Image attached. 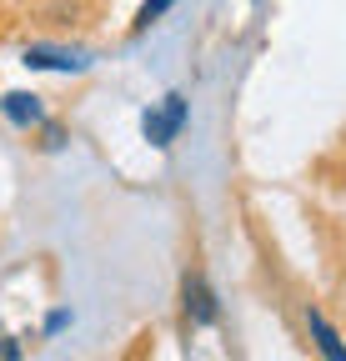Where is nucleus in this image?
<instances>
[{"mask_svg":"<svg viewBox=\"0 0 346 361\" xmlns=\"http://www.w3.org/2000/svg\"><path fill=\"white\" fill-rule=\"evenodd\" d=\"M301 316H307V331H311V346L321 351V361H346V341H341V331L326 322V316L307 301L301 306Z\"/></svg>","mask_w":346,"mask_h":361,"instance_id":"nucleus-3","label":"nucleus"},{"mask_svg":"<svg viewBox=\"0 0 346 361\" xmlns=\"http://www.w3.org/2000/svg\"><path fill=\"white\" fill-rule=\"evenodd\" d=\"M181 316H186V326L201 331V326H216V316H221V306H216V291L206 281V271H186L181 276Z\"/></svg>","mask_w":346,"mask_h":361,"instance_id":"nucleus-1","label":"nucleus"},{"mask_svg":"<svg viewBox=\"0 0 346 361\" xmlns=\"http://www.w3.org/2000/svg\"><path fill=\"white\" fill-rule=\"evenodd\" d=\"M181 126H186V101H181V96H166L156 111H146V116H141L146 141H151V146H161V151L181 135Z\"/></svg>","mask_w":346,"mask_h":361,"instance_id":"nucleus-2","label":"nucleus"},{"mask_svg":"<svg viewBox=\"0 0 346 361\" xmlns=\"http://www.w3.org/2000/svg\"><path fill=\"white\" fill-rule=\"evenodd\" d=\"M25 66H35V71H85V56L80 51H56V45H30Z\"/></svg>","mask_w":346,"mask_h":361,"instance_id":"nucleus-5","label":"nucleus"},{"mask_svg":"<svg viewBox=\"0 0 346 361\" xmlns=\"http://www.w3.org/2000/svg\"><path fill=\"white\" fill-rule=\"evenodd\" d=\"M25 351H20V341L16 336H6V341H0V361H20Z\"/></svg>","mask_w":346,"mask_h":361,"instance_id":"nucleus-8","label":"nucleus"},{"mask_svg":"<svg viewBox=\"0 0 346 361\" xmlns=\"http://www.w3.org/2000/svg\"><path fill=\"white\" fill-rule=\"evenodd\" d=\"M35 130H40V151H61V146H66V126H56V121H40Z\"/></svg>","mask_w":346,"mask_h":361,"instance_id":"nucleus-7","label":"nucleus"},{"mask_svg":"<svg viewBox=\"0 0 346 361\" xmlns=\"http://www.w3.org/2000/svg\"><path fill=\"white\" fill-rule=\"evenodd\" d=\"M171 6H176V0H146V6L136 11V20H131V35H141V30H146V25H151L156 16H166Z\"/></svg>","mask_w":346,"mask_h":361,"instance_id":"nucleus-6","label":"nucleus"},{"mask_svg":"<svg viewBox=\"0 0 346 361\" xmlns=\"http://www.w3.org/2000/svg\"><path fill=\"white\" fill-rule=\"evenodd\" d=\"M0 111H6L20 130H35L40 121H51V116H46V106H40V96H30V90H11V96L0 101Z\"/></svg>","mask_w":346,"mask_h":361,"instance_id":"nucleus-4","label":"nucleus"}]
</instances>
